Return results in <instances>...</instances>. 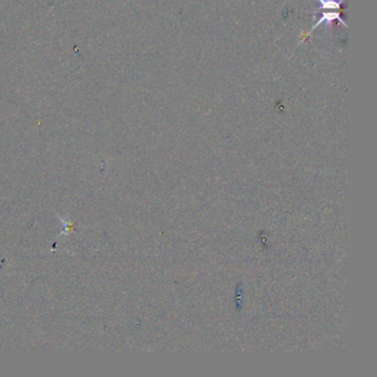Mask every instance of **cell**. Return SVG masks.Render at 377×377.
<instances>
[{
    "label": "cell",
    "mask_w": 377,
    "mask_h": 377,
    "mask_svg": "<svg viewBox=\"0 0 377 377\" xmlns=\"http://www.w3.org/2000/svg\"><path fill=\"white\" fill-rule=\"evenodd\" d=\"M335 19L340 20V22H342V23L345 25V27H346V24L344 23L343 20L341 19V16H340V13H339V12H324V13L322 14V17H321V19L319 20V21H318L317 23H315V25L313 27V29H314V28H317L318 25L321 24L322 22L330 23V22H332L333 20H335ZM313 29H312V30H313Z\"/></svg>",
    "instance_id": "1"
},
{
    "label": "cell",
    "mask_w": 377,
    "mask_h": 377,
    "mask_svg": "<svg viewBox=\"0 0 377 377\" xmlns=\"http://www.w3.org/2000/svg\"><path fill=\"white\" fill-rule=\"evenodd\" d=\"M342 0H320L322 9H340Z\"/></svg>",
    "instance_id": "2"
}]
</instances>
